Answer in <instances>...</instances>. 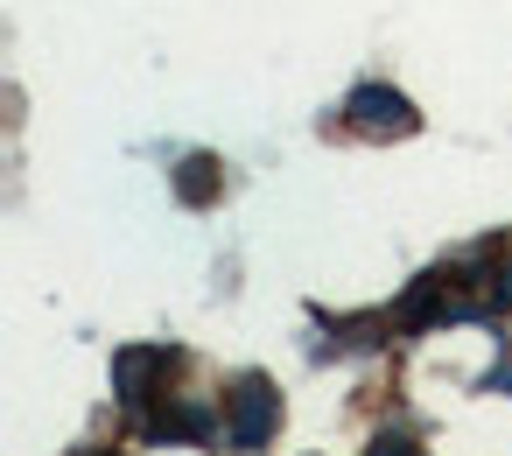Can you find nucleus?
I'll use <instances>...</instances> for the list:
<instances>
[{"label":"nucleus","instance_id":"nucleus-1","mask_svg":"<svg viewBox=\"0 0 512 456\" xmlns=\"http://www.w3.org/2000/svg\"><path fill=\"white\" fill-rule=\"evenodd\" d=\"M225 407H232V442H239V449H267V435H274V421H281V393L253 372V379H239V386L225 393Z\"/></svg>","mask_w":512,"mask_h":456},{"label":"nucleus","instance_id":"nucleus-2","mask_svg":"<svg viewBox=\"0 0 512 456\" xmlns=\"http://www.w3.org/2000/svg\"><path fill=\"white\" fill-rule=\"evenodd\" d=\"M344 120H351L358 134H414V127H421L414 106H407L393 85H358V92L344 99Z\"/></svg>","mask_w":512,"mask_h":456},{"label":"nucleus","instance_id":"nucleus-3","mask_svg":"<svg viewBox=\"0 0 512 456\" xmlns=\"http://www.w3.org/2000/svg\"><path fill=\"white\" fill-rule=\"evenodd\" d=\"M155 372H169V351H120V358H113V386H120V400H127V407H148V400H155V393H148Z\"/></svg>","mask_w":512,"mask_h":456},{"label":"nucleus","instance_id":"nucleus-4","mask_svg":"<svg viewBox=\"0 0 512 456\" xmlns=\"http://www.w3.org/2000/svg\"><path fill=\"white\" fill-rule=\"evenodd\" d=\"M218 190H225V169H218L211 155H190V162L176 169V197H183L190 211H204V204H218Z\"/></svg>","mask_w":512,"mask_h":456},{"label":"nucleus","instance_id":"nucleus-5","mask_svg":"<svg viewBox=\"0 0 512 456\" xmlns=\"http://www.w3.org/2000/svg\"><path fill=\"white\" fill-rule=\"evenodd\" d=\"M372 456H421V449H414L407 435H379V442H372Z\"/></svg>","mask_w":512,"mask_h":456}]
</instances>
